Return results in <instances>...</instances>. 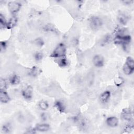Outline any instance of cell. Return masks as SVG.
<instances>
[{"instance_id": "1", "label": "cell", "mask_w": 134, "mask_h": 134, "mask_svg": "<svg viewBox=\"0 0 134 134\" xmlns=\"http://www.w3.org/2000/svg\"><path fill=\"white\" fill-rule=\"evenodd\" d=\"M114 42L117 45H121L125 51H127L131 43V38L129 35H116L113 39Z\"/></svg>"}, {"instance_id": "2", "label": "cell", "mask_w": 134, "mask_h": 134, "mask_svg": "<svg viewBox=\"0 0 134 134\" xmlns=\"http://www.w3.org/2000/svg\"><path fill=\"white\" fill-rule=\"evenodd\" d=\"M66 53V48L63 43L58 44L51 54V57L54 58H62L65 57Z\"/></svg>"}, {"instance_id": "3", "label": "cell", "mask_w": 134, "mask_h": 134, "mask_svg": "<svg viewBox=\"0 0 134 134\" xmlns=\"http://www.w3.org/2000/svg\"><path fill=\"white\" fill-rule=\"evenodd\" d=\"M122 71L125 75H129L134 71V60L131 57H128L122 66Z\"/></svg>"}, {"instance_id": "4", "label": "cell", "mask_w": 134, "mask_h": 134, "mask_svg": "<svg viewBox=\"0 0 134 134\" xmlns=\"http://www.w3.org/2000/svg\"><path fill=\"white\" fill-rule=\"evenodd\" d=\"M89 24L92 29L98 30L102 26L103 21L99 17L92 16L89 20Z\"/></svg>"}, {"instance_id": "5", "label": "cell", "mask_w": 134, "mask_h": 134, "mask_svg": "<svg viewBox=\"0 0 134 134\" xmlns=\"http://www.w3.org/2000/svg\"><path fill=\"white\" fill-rule=\"evenodd\" d=\"M21 5L20 3L16 1H10L8 3L9 11L12 14H15L20 9Z\"/></svg>"}, {"instance_id": "6", "label": "cell", "mask_w": 134, "mask_h": 134, "mask_svg": "<svg viewBox=\"0 0 134 134\" xmlns=\"http://www.w3.org/2000/svg\"><path fill=\"white\" fill-rule=\"evenodd\" d=\"M92 62L95 66L97 68H101L104 65V58L100 54H96L93 57Z\"/></svg>"}, {"instance_id": "7", "label": "cell", "mask_w": 134, "mask_h": 134, "mask_svg": "<svg viewBox=\"0 0 134 134\" xmlns=\"http://www.w3.org/2000/svg\"><path fill=\"white\" fill-rule=\"evenodd\" d=\"M120 117L124 120L130 122L131 121L133 117L132 112L130 108H124L121 111Z\"/></svg>"}, {"instance_id": "8", "label": "cell", "mask_w": 134, "mask_h": 134, "mask_svg": "<svg viewBox=\"0 0 134 134\" xmlns=\"http://www.w3.org/2000/svg\"><path fill=\"white\" fill-rule=\"evenodd\" d=\"M21 94L25 99L27 100L31 99L33 96V88L30 85L26 86L22 91Z\"/></svg>"}, {"instance_id": "9", "label": "cell", "mask_w": 134, "mask_h": 134, "mask_svg": "<svg viewBox=\"0 0 134 134\" xmlns=\"http://www.w3.org/2000/svg\"><path fill=\"white\" fill-rule=\"evenodd\" d=\"M106 125L111 128H115L118 126L119 119L115 116H109L106 120Z\"/></svg>"}, {"instance_id": "10", "label": "cell", "mask_w": 134, "mask_h": 134, "mask_svg": "<svg viewBox=\"0 0 134 134\" xmlns=\"http://www.w3.org/2000/svg\"><path fill=\"white\" fill-rule=\"evenodd\" d=\"M35 129L36 131L47 132L50 129V126L47 123H41L37 124Z\"/></svg>"}, {"instance_id": "11", "label": "cell", "mask_w": 134, "mask_h": 134, "mask_svg": "<svg viewBox=\"0 0 134 134\" xmlns=\"http://www.w3.org/2000/svg\"><path fill=\"white\" fill-rule=\"evenodd\" d=\"M0 100L2 103L6 104L10 100V97L5 90H0Z\"/></svg>"}, {"instance_id": "12", "label": "cell", "mask_w": 134, "mask_h": 134, "mask_svg": "<svg viewBox=\"0 0 134 134\" xmlns=\"http://www.w3.org/2000/svg\"><path fill=\"white\" fill-rule=\"evenodd\" d=\"M111 96V93L109 91H105L101 93L99 96V100L101 103L105 104L108 102Z\"/></svg>"}, {"instance_id": "13", "label": "cell", "mask_w": 134, "mask_h": 134, "mask_svg": "<svg viewBox=\"0 0 134 134\" xmlns=\"http://www.w3.org/2000/svg\"><path fill=\"white\" fill-rule=\"evenodd\" d=\"M54 106L60 113H64L65 110V104L62 100H56L54 104Z\"/></svg>"}, {"instance_id": "14", "label": "cell", "mask_w": 134, "mask_h": 134, "mask_svg": "<svg viewBox=\"0 0 134 134\" xmlns=\"http://www.w3.org/2000/svg\"><path fill=\"white\" fill-rule=\"evenodd\" d=\"M117 20L121 25H126L128 21L129 18L126 14L124 13H120L117 16Z\"/></svg>"}, {"instance_id": "15", "label": "cell", "mask_w": 134, "mask_h": 134, "mask_svg": "<svg viewBox=\"0 0 134 134\" xmlns=\"http://www.w3.org/2000/svg\"><path fill=\"white\" fill-rule=\"evenodd\" d=\"M41 70L37 66H32L29 71V75L32 77H37L41 73Z\"/></svg>"}, {"instance_id": "16", "label": "cell", "mask_w": 134, "mask_h": 134, "mask_svg": "<svg viewBox=\"0 0 134 134\" xmlns=\"http://www.w3.org/2000/svg\"><path fill=\"white\" fill-rule=\"evenodd\" d=\"M9 83L13 85H16L19 84L20 82V78L17 74H13L9 79Z\"/></svg>"}, {"instance_id": "17", "label": "cell", "mask_w": 134, "mask_h": 134, "mask_svg": "<svg viewBox=\"0 0 134 134\" xmlns=\"http://www.w3.org/2000/svg\"><path fill=\"white\" fill-rule=\"evenodd\" d=\"M17 23V18L16 16H12L8 21H7V27L6 28L7 29H11L15 27Z\"/></svg>"}, {"instance_id": "18", "label": "cell", "mask_w": 134, "mask_h": 134, "mask_svg": "<svg viewBox=\"0 0 134 134\" xmlns=\"http://www.w3.org/2000/svg\"><path fill=\"white\" fill-rule=\"evenodd\" d=\"M38 106L40 110L42 111H46L49 108V104L47 101L44 100H41L39 102L38 104Z\"/></svg>"}, {"instance_id": "19", "label": "cell", "mask_w": 134, "mask_h": 134, "mask_svg": "<svg viewBox=\"0 0 134 134\" xmlns=\"http://www.w3.org/2000/svg\"><path fill=\"white\" fill-rule=\"evenodd\" d=\"M7 21H6L5 16L2 14L0 15V28L1 29L5 28L7 27Z\"/></svg>"}, {"instance_id": "20", "label": "cell", "mask_w": 134, "mask_h": 134, "mask_svg": "<svg viewBox=\"0 0 134 134\" xmlns=\"http://www.w3.org/2000/svg\"><path fill=\"white\" fill-rule=\"evenodd\" d=\"M124 79L121 76H117L114 80V83L117 86H120L124 83Z\"/></svg>"}, {"instance_id": "21", "label": "cell", "mask_w": 134, "mask_h": 134, "mask_svg": "<svg viewBox=\"0 0 134 134\" xmlns=\"http://www.w3.org/2000/svg\"><path fill=\"white\" fill-rule=\"evenodd\" d=\"M2 130L4 133H9L11 131V126L9 124H5L2 126Z\"/></svg>"}, {"instance_id": "22", "label": "cell", "mask_w": 134, "mask_h": 134, "mask_svg": "<svg viewBox=\"0 0 134 134\" xmlns=\"http://www.w3.org/2000/svg\"><path fill=\"white\" fill-rule=\"evenodd\" d=\"M43 58V54L41 52H37L34 54V58L36 61H40Z\"/></svg>"}, {"instance_id": "23", "label": "cell", "mask_w": 134, "mask_h": 134, "mask_svg": "<svg viewBox=\"0 0 134 134\" xmlns=\"http://www.w3.org/2000/svg\"><path fill=\"white\" fill-rule=\"evenodd\" d=\"M7 82L4 79H1L0 80V88L1 90H5L7 88Z\"/></svg>"}, {"instance_id": "24", "label": "cell", "mask_w": 134, "mask_h": 134, "mask_svg": "<svg viewBox=\"0 0 134 134\" xmlns=\"http://www.w3.org/2000/svg\"><path fill=\"white\" fill-rule=\"evenodd\" d=\"M60 60L59 61V66H61V67H64L67 65L68 64V61L66 59V58L65 57L62 58H60Z\"/></svg>"}, {"instance_id": "25", "label": "cell", "mask_w": 134, "mask_h": 134, "mask_svg": "<svg viewBox=\"0 0 134 134\" xmlns=\"http://www.w3.org/2000/svg\"><path fill=\"white\" fill-rule=\"evenodd\" d=\"M35 43L38 47H42L44 44V41L41 38H38L35 40Z\"/></svg>"}, {"instance_id": "26", "label": "cell", "mask_w": 134, "mask_h": 134, "mask_svg": "<svg viewBox=\"0 0 134 134\" xmlns=\"http://www.w3.org/2000/svg\"><path fill=\"white\" fill-rule=\"evenodd\" d=\"M6 42L5 41H2L1 42V51L3 52L6 49Z\"/></svg>"}, {"instance_id": "27", "label": "cell", "mask_w": 134, "mask_h": 134, "mask_svg": "<svg viewBox=\"0 0 134 134\" xmlns=\"http://www.w3.org/2000/svg\"><path fill=\"white\" fill-rule=\"evenodd\" d=\"M122 3H124L126 5H129L131 3H132V1H129V0H126V1H122Z\"/></svg>"}, {"instance_id": "28", "label": "cell", "mask_w": 134, "mask_h": 134, "mask_svg": "<svg viewBox=\"0 0 134 134\" xmlns=\"http://www.w3.org/2000/svg\"><path fill=\"white\" fill-rule=\"evenodd\" d=\"M41 118L43 120H46L47 119V115L46 114H43L41 116Z\"/></svg>"}]
</instances>
